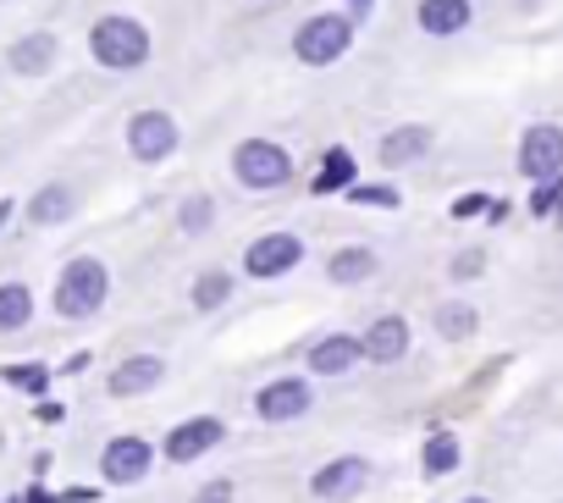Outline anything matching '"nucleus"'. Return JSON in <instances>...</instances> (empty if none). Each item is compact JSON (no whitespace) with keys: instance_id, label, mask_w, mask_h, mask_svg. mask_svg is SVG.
I'll return each instance as SVG.
<instances>
[{"instance_id":"f257e3e1","label":"nucleus","mask_w":563,"mask_h":503,"mask_svg":"<svg viewBox=\"0 0 563 503\" xmlns=\"http://www.w3.org/2000/svg\"><path fill=\"white\" fill-rule=\"evenodd\" d=\"M89 51H95L100 67L133 73V67L150 62V34H144V23H133V18H100L95 34H89Z\"/></svg>"},{"instance_id":"f03ea898","label":"nucleus","mask_w":563,"mask_h":503,"mask_svg":"<svg viewBox=\"0 0 563 503\" xmlns=\"http://www.w3.org/2000/svg\"><path fill=\"white\" fill-rule=\"evenodd\" d=\"M106 288H111L106 266L84 255V261H73V266L62 272V283H56V310H62L67 321H84V316H95V310L106 305Z\"/></svg>"},{"instance_id":"7ed1b4c3","label":"nucleus","mask_w":563,"mask_h":503,"mask_svg":"<svg viewBox=\"0 0 563 503\" xmlns=\"http://www.w3.org/2000/svg\"><path fill=\"white\" fill-rule=\"evenodd\" d=\"M349 45H354V23L338 18V12H321V18H310V23L294 34V56H299L305 67H332Z\"/></svg>"},{"instance_id":"20e7f679","label":"nucleus","mask_w":563,"mask_h":503,"mask_svg":"<svg viewBox=\"0 0 563 503\" xmlns=\"http://www.w3.org/2000/svg\"><path fill=\"white\" fill-rule=\"evenodd\" d=\"M232 172H238L243 188H276V183H288L294 161H288V150L271 144V139H249V144H238Z\"/></svg>"},{"instance_id":"39448f33","label":"nucleus","mask_w":563,"mask_h":503,"mask_svg":"<svg viewBox=\"0 0 563 503\" xmlns=\"http://www.w3.org/2000/svg\"><path fill=\"white\" fill-rule=\"evenodd\" d=\"M299 261H305V243L294 232H265L260 243H249V255H243L249 277H282V272H294Z\"/></svg>"},{"instance_id":"423d86ee","label":"nucleus","mask_w":563,"mask_h":503,"mask_svg":"<svg viewBox=\"0 0 563 503\" xmlns=\"http://www.w3.org/2000/svg\"><path fill=\"white\" fill-rule=\"evenodd\" d=\"M128 150H133L139 161H166V155L177 150V122H172L166 111H139V117L128 122Z\"/></svg>"},{"instance_id":"0eeeda50","label":"nucleus","mask_w":563,"mask_h":503,"mask_svg":"<svg viewBox=\"0 0 563 503\" xmlns=\"http://www.w3.org/2000/svg\"><path fill=\"white\" fill-rule=\"evenodd\" d=\"M519 172L547 183L563 172V128H530L525 144H519Z\"/></svg>"},{"instance_id":"6e6552de","label":"nucleus","mask_w":563,"mask_h":503,"mask_svg":"<svg viewBox=\"0 0 563 503\" xmlns=\"http://www.w3.org/2000/svg\"><path fill=\"white\" fill-rule=\"evenodd\" d=\"M150 442L144 437H117V442H106V453H100V470H106V481H117V486H133V481H144L150 475Z\"/></svg>"},{"instance_id":"1a4fd4ad","label":"nucleus","mask_w":563,"mask_h":503,"mask_svg":"<svg viewBox=\"0 0 563 503\" xmlns=\"http://www.w3.org/2000/svg\"><path fill=\"white\" fill-rule=\"evenodd\" d=\"M365 481H371V464L365 459H332L327 470H316V497L321 503H349V497H360L365 492Z\"/></svg>"},{"instance_id":"9d476101","label":"nucleus","mask_w":563,"mask_h":503,"mask_svg":"<svg viewBox=\"0 0 563 503\" xmlns=\"http://www.w3.org/2000/svg\"><path fill=\"white\" fill-rule=\"evenodd\" d=\"M254 409H260V420H299L310 409V382L305 376H282V382L260 387Z\"/></svg>"},{"instance_id":"9b49d317","label":"nucleus","mask_w":563,"mask_h":503,"mask_svg":"<svg viewBox=\"0 0 563 503\" xmlns=\"http://www.w3.org/2000/svg\"><path fill=\"white\" fill-rule=\"evenodd\" d=\"M216 442H221V420H216V415H194V420L172 426V437H166V459H172V464H188V459H199V453L216 448Z\"/></svg>"},{"instance_id":"f8f14e48","label":"nucleus","mask_w":563,"mask_h":503,"mask_svg":"<svg viewBox=\"0 0 563 503\" xmlns=\"http://www.w3.org/2000/svg\"><path fill=\"white\" fill-rule=\"evenodd\" d=\"M360 360H365V343L349 338V332H332V338H321V343L310 349V371H321V376H343V371H354Z\"/></svg>"},{"instance_id":"ddd939ff","label":"nucleus","mask_w":563,"mask_h":503,"mask_svg":"<svg viewBox=\"0 0 563 503\" xmlns=\"http://www.w3.org/2000/svg\"><path fill=\"white\" fill-rule=\"evenodd\" d=\"M365 354L382 360V365L404 360V354H409V321H404V316H382V321H371V332H365Z\"/></svg>"},{"instance_id":"4468645a","label":"nucleus","mask_w":563,"mask_h":503,"mask_svg":"<svg viewBox=\"0 0 563 503\" xmlns=\"http://www.w3.org/2000/svg\"><path fill=\"white\" fill-rule=\"evenodd\" d=\"M161 376H166V360H155V354H133V360L117 365L111 393H117V398H139V393H150Z\"/></svg>"},{"instance_id":"2eb2a0df","label":"nucleus","mask_w":563,"mask_h":503,"mask_svg":"<svg viewBox=\"0 0 563 503\" xmlns=\"http://www.w3.org/2000/svg\"><path fill=\"white\" fill-rule=\"evenodd\" d=\"M420 29L426 34H459V29H470V0H420Z\"/></svg>"},{"instance_id":"dca6fc26","label":"nucleus","mask_w":563,"mask_h":503,"mask_svg":"<svg viewBox=\"0 0 563 503\" xmlns=\"http://www.w3.org/2000/svg\"><path fill=\"white\" fill-rule=\"evenodd\" d=\"M51 62H56V34H29V40H18L12 45V67L18 73H51Z\"/></svg>"},{"instance_id":"f3484780","label":"nucleus","mask_w":563,"mask_h":503,"mask_svg":"<svg viewBox=\"0 0 563 503\" xmlns=\"http://www.w3.org/2000/svg\"><path fill=\"white\" fill-rule=\"evenodd\" d=\"M426 150H431V133H426V128H398V133L382 139V161H387V166H409V161H420Z\"/></svg>"},{"instance_id":"a211bd4d","label":"nucleus","mask_w":563,"mask_h":503,"mask_svg":"<svg viewBox=\"0 0 563 503\" xmlns=\"http://www.w3.org/2000/svg\"><path fill=\"white\" fill-rule=\"evenodd\" d=\"M34 316V294L23 283H0V332H18Z\"/></svg>"},{"instance_id":"6ab92c4d","label":"nucleus","mask_w":563,"mask_h":503,"mask_svg":"<svg viewBox=\"0 0 563 503\" xmlns=\"http://www.w3.org/2000/svg\"><path fill=\"white\" fill-rule=\"evenodd\" d=\"M376 272V255H371V249H338V255H332V266H327V277L332 283H365Z\"/></svg>"},{"instance_id":"aec40b11","label":"nucleus","mask_w":563,"mask_h":503,"mask_svg":"<svg viewBox=\"0 0 563 503\" xmlns=\"http://www.w3.org/2000/svg\"><path fill=\"white\" fill-rule=\"evenodd\" d=\"M73 188H62V183H51V188H40V199L29 205V216L40 221V227H56V221H67L73 216Z\"/></svg>"},{"instance_id":"412c9836","label":"nucleus","mask_w":563,"mask_h":503,"mask_svg":"<svg viewBox=\"0 0 563 503\" xmlns=\"http://www.w3.org/2000/svg\"><path fill=\"white\" fill-rule=\"evenodd\" d=\"M227 299H232V277H227V272H205L199 288H194V305H199V310H221Z\"/></svg>"},{"instance_id":"4be33fe9","label":"nucleus","mask_w":563,"mask_h":503,"mask_svg":"<svg viewBox=\"0 0 563 503\" xmlns=\"http://www.w3.org/2000/svg\"><path fill=\"white\" fill-rule=\"evenodd\" d=\"M448 470H459V442L448 431H437L426 442V475H448Z\"/></svg>"},{"instance_id":"5701e85b","label":"nucleus","mask_w":563,"mask_h":503,"mask_svg":"<svg viewBox=\"0 0 563 503\" xmlns=\"http://www.w3.org/2000/svg\"><path fill=\"white\" fill-rule=\"evenodd\" d=\"M343 183H354V161H349V150H332L327 166H321V177H316V194H332Z\"/></svg>"},{"instance_id":"b1692460","label":"nucleus","mask_w":563,"mask_h":503,"mask_svg":"<svg viewBox=\"0 0 563 503\" xmlns=\"http://www.w3.org/2000/svg\"><path fill=\"white\" fill-rule=\"evenodd\" d=\"M210 221H216V199H210V194H194V199L183 205V232H194V238H199Z\"/></svg>"},{"instance_id":"393cba45","label":"nucleus","mask_w":563,"mask_h":503,"mask_svg":"<svg viewBox=\"0 0 563 503\" xmlns=\"http://www.w3.org/2000/svg\"><path fill=\"white\" fill-rule=\"evenodd\" d=\"M437 327H442V338H470L475 310H470V305H442V310H437Z\"/></svg>"},{"instance_id":"a878e982","label":"nucleus","mask_w":563,"mask_h":503,"mask_svg":"<svg viewBox=\"0 0 563 503\" xmlns=\"http://www.w3.org/2000/svg\"><path fill=\"white\" fill-rule=\"evenodd\" d=\"M7 382L23 387V393H45L51 387V371L45 365H7Z\"/></svg>"},{"instance_id":"bb28decb","label":"nucleus","mask_w":563,"mask_h":503,"mask_svg":"<svg viewBox=\"0 0 563 503\" xmlns=\"http://www.w3.org/2000/svg\"><path fill=\"white\" fill-rule=\"evenodd\" d=\"M349 199H360V205H393V210H398V194H393V188H382V183H371V188H354Z\"/></svg>"},{"instance_id":"cd10ccee","label":"nucleus","mask_w":563,"mask_h":503,"mask_svg":"<svg viewBox=\"0 0 563 503\" xmlns=\"http://www.w3.org/2000/svg\"><path fill=\"white\" fill-rule=\"evenodd\" d=\"M194 503H232V481H205L194 492Z\"/></svg>"},{"instance_id":"c85d7f7f","label":"nucleus","mask_w":563,"mask_h":503,"mask_svg":"<svg viewBox=\"0 0 563 503\" xmlns=\"http://www.w3.org/2000/svg\"><path fill=\"white\" fill-rule=\"evenodd\" d=\"M481 266H486L481 255H459V261H453V277H475Z\"/></svg>"},{"instance_id":"c756f323","label":"nucleus","mask_w":563,"mask_h":503,"mask_svg":"<svg viewBox=\"0 0 563 503\" xmlns=\"http://www.w3.org/2000/svg\"><path fill=\"white\" fill-rule=\"evenodd\" d=\"M552 199H558V183H552V177H547V183H541V188H536V210H552Z\"/></svg>"},{"instance_id":"7c9ffc66","label":"nucleus","mask_w":563,"mask_h":503,"mask_svg":"<svg viewBox=\"0 0 563 503\" xmlns=\"http://www.w3.org/2000/svg\"><path fill=\"white\" fill-rule=\"evenodd\" d=\"M464 503H486V497H464Z\"/></svg>"}]
</instances>
